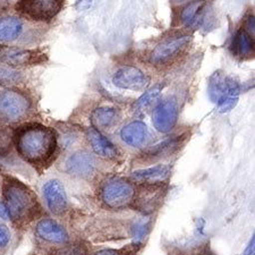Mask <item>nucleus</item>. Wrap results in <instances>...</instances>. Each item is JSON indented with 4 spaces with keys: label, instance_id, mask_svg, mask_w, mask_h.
<instances>
[{
    "label": "nucleus",
    "instance_id": "obj_12",
    "mask_svg": "<svg viewBox=\"0 0 255 255\" xmlns=\"http://www.w3.org/2000/svg\"><path fill=\"white\" fill-rule=\"evenodd\" d=\"M42 195L48 209L56 216H61L67 211L68 199L65 188L58 179H50L44 183Z\"/></svg>",
    "mask_w": 255,
    "mask_h": 255
},
{
    "label": "nucleus",
    "instance_id": "obj_30",
    "mask_svg": "<svg viewBox=\"0 0 255 255\" xmlns=\"http://www.w3.org/2000/svg\"><path fill=\"white\" fill-rule=\"evenodd\" d=\"M92 5V0H76V9L77 10H86Z\"/></svg>",
    "mask_w": 255,
    "mask_h": 255
},
{
    "label": "nucleus",
    "instance_id": "obj_17",
    "mask_svg": "<svg viewBox=\"0 0 255 255\" xmlns=\"http://www.w3.org/2000/svg\"><path fill=\"white\" fill-rule=\"evenodd\" d=\"M121 138L129 146H143L149 138V129L142 122H131L122 128Z\"/></svg>",
    "mask_w": 255,
    "mask_h": 255
},
{
    "label": "nucleus",
    "instance_id": "obj_26",
    "mask_svg": "<svg viewBox=\"0 0 255 255\" xmlns=\"http://www.w3.org/2000/svg\"><path fill=\"white\" fill-rule=\"evenodd\" d=\"M11 135L9 131L0 128V155L5 154L6 152L9 150V146L11 144Z\"/></svg>",
    "mask_w": 255,
    "mask_h": 255
},
{
    "label": "nucleus",
    "instance_id": "obj_11",
    "mask_svg": "<svg viewBox=\"0 0 255 255\" xmlns=\"http://www.w3.org/2000/svg\"><path fill=\"white\" fill-rule=\"evenodd\" d=\"M178 119V105L174 98L164 99L155 107L152 115V122L157 130L169 133Z\"/></svg>",
    "mask_w": 255,
    "mask_h": 255
},
{
    "label": "nucleus",
    "instance_id": "obj_9",
    "mask_svg": "<svg viewBox=\"0 0 255 255\" xmlns=\"http://www.w3.org/2000/svg\"><path fill=\"white\" fill-rule=\"evenodd\" d=\"M44 58H46V56L36 50L0 46V63L5 64L11 68L40 64L42 63Z\"/></svg>",
    "mask_w": 255,
    "mask_h": 255
},
{
    "label": "nucleus",
    "instance_id": "obj_29",
    "mask_svg": "<svg viewBox=\"0 0 255 255\" xmlns=\"http://www.w3.org/2000/svg\"><path fill=\"white\" fill-rule=\"evenodd\" d=\"M0 218H1L2 220H6V221L13 220L9 209H8L7 204L5 203V201H2V200H0Z\"/></svg>",
    "mask_w": 255,
    "mask_h": 255
},
{
    "label": "nucleus",
    "instance_id": "obj_19",
    "mask_svg": "<svg viewBox=\"0 0 255 255\" xmlns=\"http://www.w3.org/2000/svg\"><path fill=\"white\" fill-rule=\"evenodd\" d=\"M119 118L121 114L118 109L113 107H100L92 113L91 122L97 130H106L116 125Z\"/></svg>",
    "mask_w": 255,
    "mask_h": 255
},
{
    "label": "nucleus",
    "instance_id": "obj_4",
    "mask_svg": "<svg viewBox=\"0 0 255 255\" xmlns=\"http://www.w3.org/2000/svg\"><path fill=\"white\" fill-rule=\"evenodd\" d=\"M135 188L133 183L122 177H109L99 188V196L107 207L123 209L133 202Z\"/></svg>",
    "mask_w": 255,
    "mask_h": 255
},
{
    "label": "nucleus",
    "instance_id": "obj_1",
    "mask_svg": "<svg viewBox=\"0 0 255 255\" xmlns=\"http://www.w3.org/2000/svg\"><path fill=\"white\" fill-rule=\"evenodd\" d=\"M14 141L18 154L32 164H44L57 147L55 131L40 124L25 125L16 130Z\"/></svg>",
    "mask_w": 255,
    "mask_h": 255
},
{
    "label": "nucleus",
    "instance_id": "obj_14",
    "mask_svg": "<svg viewBox=\"0 0 255 255\" xmlns=\"http://www.w3.org/2000/svg\"><path fill=\"white\" fill-rule=\"evenodd\" d=\"M35 235L40 240L51 243V244H65L69 241L67 230L50 218H43L36 224Z\"/></svg>",
    "mask_w": 255,
    "mask_h": 255
},
{
    "label": "nucleus",
    "instance_id": "obj_24",
    "mask_svg": "<svg viewBox=\"0 0 255 255\" xmlns=\"http://www.w3.org/2000/svg\"><path fill=\"white\" fill-rule=\"evenodd\" d=\"M22 80V74L11 67L0 66V85L10 86L17 84Z\"/></svg>",
    "mask_w": 255,
    "mask_h": 255
},
{
    "label": "nucleus",
    "instance_id": "obj_2",
    "mask_svg": "<svg viewBox=\"0 0 255 255\" xmlns=\"http://www.w3.org/2000/svg\"><path fill=\"white\" fill-rule=\"evenodd\" d=\"M3 201L13 220L28 219L36 211V199L31 190L17 179L8 178L2 186Z\"/></svg>",
    "mask_w": 255,
    "mask_h": 255
},
{
    "label": "nucleus",
    "instance_id": "obj_18",
    "mask_svg": "<svg viewBox=\"0 0 255 255\" xmlns=\"http://www.w3.org/2000/svg\"><path fill=\"white\" fill-rule=\"evenodd\" d=\"M88 139L92 150L98 155L108 159H114L118 155V150L108 138L101 134L100 130L91 128L88 131Z\"/></svg>",
    "mask_w": 255,
    "mask_h": 255
},
{
    "label": "nucleus",
    "instance_id": "obj_28",
    "mask_svg": "<svg viewBox=\"0 0 255 255\" xmlns=\"http://www.w3.org/2000/svg\"><path fill=\"white\" fill-rule=\"evenodd\" d=\"M11 241V234L5 225L0 224V250L6 249Z\"/></svg>",
    "mask_w": 255,
    "mask_h": 255
},
{
    "label": "nucleus",
    "instance_id": "obj_6",
    "mask_svg": "<svg viewBox=\"0 0 255 255\" xmlns=\"http://www.w3.org/2000/svg\"><path fill=\"white\" fill-rule=\"evenodd\" d=\"M192 41L191 35L182 34L174 35L169 38H164L163 40L154 47L153 50L150 53L151 64L155 66H162L170 64L176 58L182 55L190 46Z\"/></svg>",
    "mask_w": 255,
    "mask_h": 255
},
{
    "label": "nucleus",
    "instance_id": "obj_5",
    "mask_svg": "<svg viewBox=\"0 0 255 255\" xmlns=\"http://www.w3.org/2000/svg\"><path fill=\"white\" fill-rule=\"evenodd\" d=\"M31 101L26 94L8 89L0 92V123L16 124L27 116Z\"/></svg>",
    "mask_w": 255,
    "mask_h": 255
},
{
    "label": "nucleus",
    "instance_id": "obj_31",
    "mask_svg": "<svg viewBox=\"0 0 255 255\" xmlns=\"http://www.w3.org/2000/svg\"><path fill=\"white\" fill-rule=\"evenodd\" d=\"M244 30L250 31L251 34H253L254 36V16H250L248 20H246V26Z\"/></svg>",
    "mask_w": 255,
    "mask_h": 255
},
{
    "label": "nucleus",
    "instance_id": "obj_7",
    "mask_svg": "<svg viewBox=\"0 0 255 255\" xmlns=\"http://www.w3.org/2000/svg\"><path fill=\"white\" fill-rule=\"evenodd\" d=\"M63 0H19L17 10L33 20H50L59 13Z\"/></svg>",
    "mask_w": 255,
    "mask_h": 255
},
{
    "label": "nucleus",
    "instance_id": "obj_22",
    "mask_svg": "<svg viewBox=\"0 0 255 255\" xmlns=\"http://www.w3.org/2000/svg\"><path fill=\"white\" fill-rule=\"evenodd\" d=\"M163 84H157L153 86V88L147 90V91L136 101V104L134 105L135 112L143 113L149 109L150 107L158 100V98L160 97V94H161L163 90Z\"/></svg>",
    "mask_w": 255,
    "mask_h": 255
},
{
    "label": "nucleus",
    "instance_id": "obj_27",
    "mask_svg": "<svg viewBox=\"0 0 255 255\" xmlns=\"http://www.w3.org/2000/svg\"><path fill=\"white\" fill-rule=\"evenodd\" d=\"M150 224L147 221H138L134 225L133 227V235L136 241H141L144 236L146 235L147 230H149Z\"/></svg>",
    "mask_w": 255,
    "mask_h": 255
},
{
    "label": "nucleus",
    "instance_id": "obj_3",
    "mask_svg": "<svg viewBox=\"0 0 255 255\" xmlns=\"http://www.w3.org/2000/svg\"><path fill=\"white\" fill-rule=\"evenodd\" d=\"M240 85L237 82L220 72H216L209 80V96L220 113L234 109L240 98Z\"/></svg>",
    "mask_w": 255,
    "mask_h": 255
},
{
    "label": "nucleus",
    "instance_id": "obj_21",
    "mask_svg": "<svg viewBox=\"0 0 255 255\" xmlns=\"http://www.w3.org/2000/svg\"><path fill=\"white\" fill-rule=\"evenodd\" d=\"M234 50L241 57L252 55L254 51V41L249 32L244 30V27L236 33L235 39H234Z\"/></svg>",
    "mask_w": 255,
    "mask_h": 255
},
{
    "label": "nucleus",
    "instance_id": "obj_25",
    "mask_svg": "<svg viewBox=\"0 0 255 255\" xmlns=\"http://www.w3.org/2000/svg\"><path fill=\"white\" fill-rule=\"evenodd\" d=\"M53 255H86V250L82 245H65L56 250Z\"/></svg>",
    "mask_w": 255,
    "mask_h": 255
},
{
    "label": "nucleus",
    "instance_id": "obj_10",
    "mask_svg": "<svg viewBox=\"0 0 255 255\" xmlns=\"http://www.w3.org/2000/svg\"><path fill=\"white\" fill-rule=\"evenodd\" d=\"M113 83L119 89L142 91L150 83V77L134 66H124L117 69L113 76Z\"/></svg>",
    "mask_w": 255,
    "mask_h": 255
},
{
    "label": "nucleus",
    "instance_id": "obj_20",
    "mask_svg": "<svg viewBox=\"0 0 255 255\" xmlns=\"http://www.w3.org/2000/svg\"><path fill=\"white\" fill-rule=\"evenodd\" d=\"M23 32V22L14 16L0 17V42L15 41Z\"/></svg>",
    "mask_w": 255,
    "mask_h": 255
},
{
    "label": "nucleus",
    "instance_id": "obj_15",
    "mask_svg": "<svg viewBox=\"0 0 255 255\" xmlns=\"http://www.w3.org/2000/svg\"><path fill=\"white\" fill-rule=\"evenodd\" d=\"M171 167L168 164H157V166L139 169L131 172V180L141 185L145 184H163L169 178Z\"/></svg>",
    "mask_w": 255,
    "mask_h": 255
},
{
    "label": "nucleus",
    "instance_id": "obj_32",
    "mask_svg": "<svg viewBox=\"0 0 255 255\" xmlns=\"http://www.w3.org/2000/svg\"><path fill=\"white\" fill-rule=\"evenodd\" d=\"M93 255H123V254L116 250H102V251H99L97 253H94Z\"/></svg>",
    "mask_w": 255,
    "mask_h": 255
},
{
    "label": "nucleus",
    "instance_id": "obj_8",
    "mask_svg": "<svg viewBox=\"0 0 255 255\" xmlns=\"http://www.w3.org/2000/svg\"><path fill=\"white\" fill-rule=\"evenodd\" d=\"M164 194L166 187L162 184H145L134 193L131 203H134L138 211L149 215L155 211V209L162 202Z\"/></svg>",
    "mask_w": 255,
    "mask_h": 255
},
{
    "label": "nucleus",
    "instance_id": "obj_23",
    "mask_svg": "<svg viewBox=\"0 0 255 255\" xmlns=\"http://www.w3.org/2000/svg\"><path fill=\"white\" fill-rule=\"evenodd\" d=\"M178 145H179V138H169L167 139V141L155 145L152 150L147 151L145 157L150 159L161 158L164 154L169 153V152H171L172 150H175Z\"/></svg>",
    "mask_w": 255,
    "mask_h": 255
},
{
    "label": "nucleus",
    "instance_id": "obj_16",
    "mask_svg": "<svg viewBox=\"0 0 255 255\" xmlns=\"http://www.w3.org/2000/svg\"><path fill=\"white\" fill-rule=\"evenodd\" d=\"M205 9H207L205 0H192L182 8L179 15L180 22L186 27H199L204 20Z\"/></svg>",
    "mask_w": 255,
    "mask_h": 255
},
{
    "label": "nucleus",
    "instance_id": "obj_13",
    "mask_svg": "<svg viewBox=\"0 0 255 255\" xmlns=\"http://www.w3.org/2000/svg\"><path fill=\"white\" fill-rule=\"evenodd\" d=\"M66 171L79 178H91L98 170L96 158L88 151H77L66 161Z\"/></svg>",
    "mask_w": 255,
    "mask_h": 255
}]
</instances>
